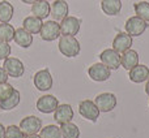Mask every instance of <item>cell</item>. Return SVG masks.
<instances>
[{"mask_svg":"<svg viewBox=\"0 0 149 138\" xmlns=\"http://www.w3.org/2000/svg\"><path fill=\"white\" fill-rule=\"evenodd\" d=\"M60 133H62V138H79L80 129L77 125L70 121L60 125Z\"/></svg>","mask_w":149,"mask_h":138,"instance_id":"cell-23","label":"cell"},{"mask_svg":"<svg viewBox=\"0 0 149 138\" xmlns=\"http://www.w3.org/2000/svg\"><path fill=\"white\" fill-rule=\"evenodd\" d=\"M59 106L58 98L54 95H42L38 100H37V110L42 113H51Z\"/></svg>","mask_w":149,"mask_h":138,"instance_id":"cell-12","label":"cell"},{"mask_svg":"<svg viewBox=\"0 0 149 138\" xmlns=\"http://www.w3.org/2000/svg\"><path fill=\"white\" fill-rule=\"evenodd\" d=\"M137 64H139V54L135 50L130 48L120 55V65L127 70L136 67Z\"/></svg>","mask_w":149,"mask_h":138,"instance_id":"cell-17","label":"cell"},{"mask_svg":"<svg viewBox=\"0 0 149 138\" xmlns=\"http://www.w3.org/2000/svg\"><path fill=\"white\" fill-rule=\"evenodd\" d=\"M124 28H126V33L131 37H140L148 29V22L137 16H134L126 21Z\"/></svg>","mask_w":149,"mask_h":138,"instance_id":"cell-2","label":"cell"},{"mask_svg":"<svg viewBox=\"0 0 149 138\" xmlns=\"http://www.w3.org/2000/svg\"><path fill=\"white\" fill-rule=\"evenodd\" d=\"M130 79L135 83H141L149 78V68L147 65L137 64L136 67L130 69Z\"/></svg>","mask_w":149,"mask_h":138,"instance_id":"cell-16","label":"cell"},{"mask_svg":"<svg viewBox=\"0 0 149 138\" xmlns=\"http://www.w3.org/2000/svg\"><path fill=\"white\" fill-rule=\"evenodd\" d=\"M70 8H68L67 1L64 0H54L51 4V10H50V16H52L54 21H62L68 16Z\"/></svg>","mask_w":149,"mask_h":138,"instance_id":"cell-14","label":"cell"},{"mask_svg":"<svg viewBox=\"0 0 149 138\" xmlns=\"http://www.w3.org/2000/svg\"><path fill=\"white\" fill-rule=\"evenodd\" d=\"M24 138H41V136H38V134H25Z\"/></svg>","mask_w":149,"mask_h":138,"instance_id":"cell-33","label":"cell"},{"mask_svg":"<svg viewBox=\"0 0 149 138\" xmlns=\"http://www.w3.org/2000/svg\"><path fill=\"white\" fill-rule=\"evenodd\" d=\"M0 138H5V126L0 124Z\"/></svg>","mask_w":149,"mask_h":138,"instance_id":"cell-32","label":"cell"},{"mask_svg":"<svg viewBox=\"0 0 149 138\" xmlns=\"http://www.w3.org/2000/svg\"><path fill=\"white\" fill-rule=\"evenodd\" d=\"M73 119V110L70 104H59L58 108L54 111V120L58 124L70 123Z\"/></svg>","mask_w":149,"mask_h":138,"instance_id":"cell-15","label":"cell"},{"mask_svg":"<svg viewBox=\"0 0 149 138\" xmlns=\"http://www.w3.org/2000/svg\"><path fill=\"white\" fill-rule=\"evenodd\" d=\"M88 74H89V77L93 81L103 82L111 77V69L106 67L103 63H97V64H93L92 67H89Z\"/></svg>","mask_w":149,"mask_h":138,"instance_id":"cell-7","label":"cell"},{"mask_svg":"<svg viewBox=\"0 0 149 138\" xmlns=\"http://www.w3.org/2000/svg\"><path fill=\"white\" fill-rule=\"evenodd\" d=\"M22 3H25V4H34V3L37 1V0H21Z\"/></svg>","mask_w":149,"mask_h":138,"instance_id":"cell-34","label":"cell"},{"mask_svg":"<svg viewBox=\"0 0 149 138\" xmlns=\"http://www.w3.org/2000/svg\"><path fill=\"white\" fill-rule=\"evenodd\" d=\"M10 55V46L8 42L0 41V60H5Z\"/></svg>","mask_w":149,"mask_h":138,"instance_id":"cell-30","label":"cell"},{"mask_svg":"<svg viewBox=\"0 0 149 138\" xmlns=\"http://www.w3.org/2000/svg\"><path fill=\"white\" fill-rule=\"evenodd\" d=\"M59 26H60V34H62V35L74 37L80 31L81 22H80L79 18L72 17V16H67L65 18H63V20L60 21Z\"/></svg>","mask_w":149,"mask_h":138,"instance_id":"cell-8","label":"cell"},{"mask_svg":"<svg viewBox=\"0 0 149 138\" xmlns=\"http://www.w3.org/2000/svg\"><path fill=\"white\" fill-rule=\"evenodd\" d=\"M41 138H62L60 128L56 125H47L41 129Z\"/></svg>","mask_w":149,"mask_h":138,"instance_id":"cell-27","label":"cell"},{"mask_svg":"<svg viewBox=\"0 0 149 138\" xmlns=\"http://www.w3.org/2000/svg\"><path fill=\"white\" fill-rule=\"evenodd\" d=\"M103 13L107 16H116L122 9L120 0H102L101 3Z\"/></svg>","mask_w":149,"mask_h":138,"instance_id":"cell-21","label":"cell"},{"mask_svg":"<svg viewBox=\"0 0 149 138\" xmlns=\"http://www.w3.org/2000/svg\"><path fill=\"white\" fill-rule=\"evenodd\" d=\"M13 18V5L9 1L0 3V21L1 22H9Z\"/></svg>","mask_w":149,"mask_h":138,"instance_id":"cell-24","label":"cell"},{"mask_svg":"<svg viewBox=\"0 0 149 138\" xmlns=\"http://www.w3.org/2000/svg\"><path fill=\"white\" fill-rule=\"evenodd\" d=\"M34 86L39 91H47L52 87V77L49 69H42L34 74Z\"/></svg>","mask_w":149,"mask_h":138,"instance_id":"cell-9","label":"cell"},{"mask_svg":"<svg viewBox=\"0 0 149 138\" xmlns=\"http://www.w3.org/2000/svg\"><path fill=\"white\" fill-rule=\"evenodd\" d=\"M20 99H21L20 91L15 89L13 94L10 95L9 98H7V99H4V100H0V108H1L3 111H10V110H13V108H16L18 106V103H20Z\"/></svg>","mask_w":149,"mask_h":138,"instance_id":"cell-22","label":"cell"},{"mask_svg":"<svg viewBox=\"0 0 149 138\" xmlns=\"http://www.w3.org/2000/svg\"><path fill=\"white\" fill-rule=\"evenodd\" d=\"M41 38L46 42H52L55 39H58L62 34H60V26L56 21H46L45 23H42L41 28Z\"/></svg>","mask_w":149,"mask_h":138,"instance_id":"cell-5","label":"cell"},{"mask_svg":"<svg viewBox=\"0 0 149 138\" xmlns=\"http://www.w3.org/2000/svg\"><path fill=\"white\" fill-rule=\"evenodd\" d=\"M100 59H101V63H103V64L110 68L111 70H113V69H118L120 67V54H118V52L113 48L103 50L100 54Z\"/></svg>","mask_w":149,"mask_h":138,"instance_id":"cell-11","label":"cell"},{"mask_svg":"<svg viewBox=\"0 0 149 138\" xmlns=\"http://www.w3.org/2000/svg\"><path fill=\"white\" fill-rule=\"evenodd\" d=\"M94 103L100 112H111L116 107V97L113 92H102L95 97Z\"/></svg>","mask_w":149,"mask_h":138,"instance_id":"cell-4","label":"cell"},{"mask_svg":"<svg viewBox=\"0 0 149 138\" xmlns=\"http://www.w3.org/2000/svg\"><path fill=\"white\" fill-rule=\"evenodd\" d=\"M42 20L36 16H29L24 20L22 22V28L25 29L26 31H29L30 34H38L41 31V28H42Z\"/></svg>","mask_w":149,"mask_h":138,"instance_id":"cell-20","label":"cell"},{"mask_svg":"<svg viewBox=\"0 0 149 138\" xmlns=\"http://www.w3.org/2000/svg\"><path fill=\"white\" fill-rule=\"evenodd\" d=\"M79 112L82 117L92 121V123H95L97 119L100 117V110H98V107L95 106L94 102H92V100H89V99L82 100V102L80 103Z\"/></svg>","mask_w":149,"mask_h":138,"instance_id":"cell-6","label":"cell"},{"mask_svg":"<svg viewBox=\"0 0 149 138\" xmlns=\"http://www.w3.org/2000/svg\"><path fill=\"white\" fill-rule=\"evenodd\" d=\"M134 8H135V13H136L137 17L143 18L144 21L149 22V3L147 1L136 3L134 5Z\"/></svg>","mask_w":149,"mask_h":138,"instance_id":"cell-26","label":"cell"},{"mask_svg":"<svg viewBox=\"0 0 149 138\" xmlns=\"http://www.w3.org/2000/svg\"><path fill=\"white\" fill-rule=\"evenodd\" d=\"M8 77H9V76L7 74L5 69L3 68V67H0V83H4V82H7Z\"/></svg>","mask_w":149,"mask_h":138,"instance_id":"cell-31","label":"cell"},{"mask_svg":"<svg viewBox=\"0 0 149 138\" xmlns=\"http://www.w3.org/2000/svg\"><path fill=\"white\" fill-rule=\"evenodd\" d=\"M145 92H147V95L149 97V78L147 79V85H145Z\"/></svg>","mask_w":149,"mask_h":138,"instance_id":"cell-35","label":"cell"},{"mask_svg":"<svg viewBox=\"0 0 149 138\" xmlns=\"http://www.w3.org/2000/svg\"><path fill=\"white\" fill-rule=\"evenodd\" d=\"M47 1H49V0H47Z\"/></svg>","mask_w":149,"mask_h":138,"instance_id":"cell-36","label":"cell"},{"mask_svg":"<svg viewBox=\"0 0 149 138\" xmlns=\"http://www.w3.org/2000/svg\"><path fill=\"white\" fill-rule=\"evenodd\" d=\"M13 91H15V87L10 83H8V82L0 83V100H4L7 98H9L13 94Z\"/></svg>","mask_w":149,"mask_h":138,"instance_id":"cell-29","label":"cell"},{"mask_svg":"<svg viewBox=\"0 0 149 138\" xmlns=\"http://www.w3.org/2000/svg\"><path fill=\"white\" fill-rule=\"evenodd\" d=\"M20 129L24 134H37L42 129V120L37 116H26L21 120Z\"/></svg>","mask_w":149,"mask_h":138,"instance_id":"cell-10","label":"cell"},{"mask_svg":"<svg viewBox=\"0 0 149 138\" xmlns=\"http://www.w3.org/2000/svg\"><path fill=\"white\" fill-rule=\"evenodd\" d=\"M13 41L22 48H29L33 43V35L29 31H26L24 28H18L15 30V38Z\"/></svg>","mask_w":149,"mask_h":138,"instance_id":"cell-19","label":"cell"},{"mask_svg":"<svg viewBox=\"0 0 149 138\" xmlns=\"http://www.w3.org/2000/svg\"><path fill=\"white\" fill-rule=\"evenodd\" d=\"M15 38V28L9 25V22L0 23V41H4L9 43Z\"/></svg>","mask_w":149,"mask_h":138,"instance_id":"cell-25","label":"cell"},{"mask_svg":"<svg viewBox=\"0 0 149 138\" xmlns=\"http://www.w3.org/2000/svg\"><path fill=\"white\" fill-rule=\"evenodd\" d=\"M132 43H134V41H132V37L130 34L119 33L116 34L113 41V50H115L118 54H123L127 50L131 48Z\"/></svg>","mask_w":149,"mask_h":138,"instance_id":"cell-13","label":"cell"},{"mask_svg":"<svg viewBox=\"0 0 149 138\" xmlns=\"http://www.w3.org/2000/svg\"><path fill=\"white\" fill-rule=\"evenodd\" d=\"M25 134L20 129V126L16 125H9L5 128V138H24Z\"/></svg>","mask_w":149,"mask_h":138,"instance_id":"cell-28","label":"cell"},{"mask_svg":"<svg viewBox=\"0 0 149 138\" xmlns=\"http://www.w3.org/2000/svg\"><path fill=\"white\" fill-rule=\"evenodd\" d=\"M3 68L5 69L8 76L13 77V78H20V77H22V74L25 73L24 63L21 61L20 59H17V57H7V59L4 60Z\"/></svg>","mask_w":149,"mask_h":138,"instance_id":"cell-3","label":"cell"},{"mask_svg":"<svg viewBox=\"0 0 149 138\" xmlns=\"http://www.w3.org/2000/svg\"><path fill=\"white\" fill-rule=\"evenodd\" d=\"M50 10H51V5L49 4L47 0H37L34 4H31V13H33V16L41 18V20L49 17Z\"/></svg>","mask_w":149,"mask_h":138,"instance_id":"cell-18","label":"cell"},{"mask_svg":"<svg viewBox=\"0 0 149 138\" xmlns=\"http://www.w3.org/2000/svg\"><path fill=\"white\" fill-rule=\"evenodd\" d=\"M58 48H59L60 54L67 56V57L79 56L80 51H81V46H80L79 41L72 35H62L60 37Z\"/></svg>","mask_w":149,"mask_h":138,"instance_id":"cell-1","label":"cell"}]
</instances>
